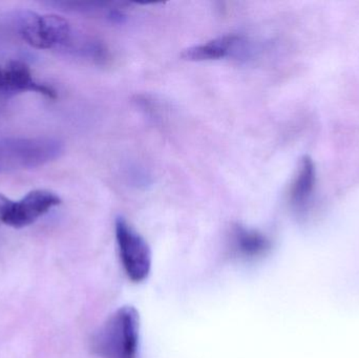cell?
Segmentation results:
<instances>
[{
    "label": "cell",
    "mask_w": 359,
    "mask_h": 358,
    "mask_svg": "<svg viewBox=\"0 0 359 358\" xmlns=\"http://www.w3.org/2000/svg\"><path fill=\"white\" fill-rule=\"evenodd\" d=\"M25 92H37L50 99L57 97L54 88L34 79L31 69L22 61H10L0 65V92L15 94Z\"/></svg>",
    "instance_id": "obj_6"
},
{
    "label": "cell",
    "mask_w": 359,
    "mask_h": 358,
    "mask_svg": "<svg viewBox=\"0 0 359 358\" xmlns=\"http://www.w3.org/2000/svg\"><path fill=\"white\" fill-rule=\"evenodd\" d=\"M314 172L311 161L305 160L302 164L299 174L291 189V200L293 203L301 204L309 197L313 186Z\"/></svg>",
    "instance_id": "obj_9"
},
{
    "label": "cell",
    "mask_w": 359,
    "mask_h": 358,
    "mask_svg": "<svg viewBox=\"0 0 359 358\" xmlns=\"http://www.w3.org/2000/svg\"><path fill=\"white\" fill-rule=\"evenodd\" d=\"M233 247L238 254L246 258H255L265 254L270 247L265 235L252 229L236 226L233 230Z\"/></svg>",
    "instance_id": "obj_8"
},
{
    "label": "cell",
    "mask_w": 359,
    "mask_h": 358,
    "mask_svg": "<svg viewBox=\"0 0 359 358\" xmlns=\"http://www.w3.org/2000/svg\"><path fill=\"white\" fill-rule=\"evenodd\" d=\"M140 338V317L136 308L118 309L93 338V350L101 358H136Z\"/></svg>",
    "instance_id": "obj_1"
},
{
    "label": "cell",
    "mask_w": 359,
    "mask_h": 358,
    "mask_svg": "<svg viewBox=\"0 0 359 358\" xmlns=\"http://www.w3.org/2000/svg\"><path fill=\"white\" fill-rule=\"evenodd\" d=\"M236 35H224L198 46H190L182 52L181 57L187 61H210L225 58L238 43Z\"/></svg>",
    "instance_id": "obj_7"
},
{
    "label": "cell",
    "mask_w": 359,
    "mask_h": 358,
    "mask_svg": "<svg viewBox=\"0 0 359 358\" xmlns=\"http://www.w3.org/2000/svg\"><path fill=\"white\" fill-rule=\"evenodd\" d=\"M16 25L22 39L39 50L65 48L72 40L69 21L58 15L22 12L17 15Z\"/></svg>",
    "instance_id": "obj_3"
},
{
    "label": "cell",
    "mask_w": 359,
    "mask_h": 358,
    "mask_svg": "<svg viewBox=\"0 0 359 358\" xmlns=\"http://www.w3.org/2000/svg\"><path fill=\"white\" fill-rule=\"evenodd\" d=\"M116 240L124 270L134 283L145 281L151 269V252L142 235L122 216L115 222Z\"/></svg>",
    "instance_id": "obj_4"
},
{
    "label": "cell",
    "mask_w": 359,
    "mask_h": 358,
    "mask_svg": "<svg viewBox=\"0 0 359 358\" xmlns=\"http://www.w3.org/2000/svg\"><path fill=\"white\" fill-rule=\"evenodd\" d=\"M62 151L60 141L48 137L0 139V174L46 165Z\"/></svg>",
    "instance_id": "obj_2"
},
{
    "label": "cell",
    "mask_w": 359,
    "mask_h": 358,
    "mask_svg": "<svg viewBox=\"0 0 359 358\" xmlns=\"http://www.w3.org/2000/svg\"><path fill=\"white\" fill-rule=\"evenodd\" d=\"M60 203V198L53 191L36 189L19 201L11 202L1 223L13 228H23L33 224Z\"/></svg>",
    "instance_id": "obj_5"
},
{
    "label": "cell",
    "mask_w": 359,
    "mask_h": 358,
    "mask_svg": "<svg viewBox=\"0 0 359 358\" xmlns=\"http://www.w3.org/2000/svg\"><path fill=\"white\" fill-rule=\"evenodd\" d=\"M11 200L4 195H0V223L2 222V218H4V214L8 210V206L11 205Z\"/></svg>",
    "instance_id": "obj_10"
}]
</instances>
